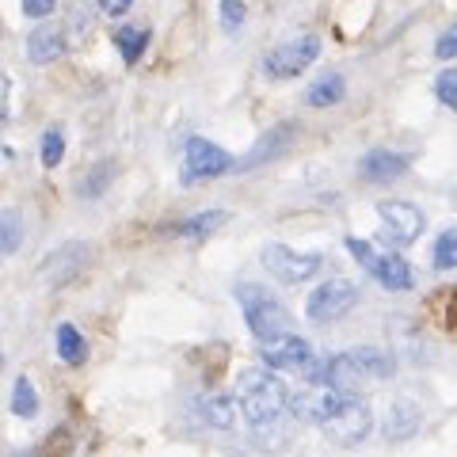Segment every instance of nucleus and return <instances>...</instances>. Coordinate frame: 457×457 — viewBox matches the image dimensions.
<instances>
[{"label": "nucleus", "instance_id": "1", "mask_svg": "<svg viewBox=\"0 0 457 457\" xmlns=\"http://www.w3.org/2000/svg\"><path fill=\"white\" fill-rule=\"evenodd\" d=\"M237 396H240V408H245L255 435L270 431V427H282V416L290 411V389L282 385L278 370H270V366L240 374Z\"/></svg>", "mask_w": 457, "mask_h": 457}, {"label": "nucleus", "instance_id": "2", "mask_svg": "<svg viewBox=\"0 0 457 457\" xmlns=\"http://www.w3.org/2000/svg\"><path fill=\"white\" fill-rule=\"evenodd\" d=\"M237 297L252 336L260 343H275L282 336H290V312L278 305V297L270 290H263V286H237Z\"/></svg>", "mask_w": 457, "mask_h": 457}, {"label": "nucleus", "instance_id": "3", "mask_svg": "<svg viewBox=\"0 0 457 457\" xmlns=\"http://www.w3.org/2000/svg\"><path fill=\"white\" fill-rule=\"evenodd\" d=\"M351 393L354 389H339V385H328V381H309L302 389L290 393V416L302 420V423L324 427L351 400Z\"/></svg>", "mask_w": 457, "mask_h": 457}, {"label": "nucleus", "instance_id": "4", "mask_svg": "<svg viewBox=\"0 0 457 457\" xmlns=\"http://www.w3.org/2000/svg\"><path fill=\"white\" fill-rule=\"evenodd\" d=\"M347 252L385 286V290H411V282H416V275H411V263L400 260V252H378V248H370L366 240H359V237H347Z\"/></svg>", "mask_w": 457, "mask_h": 457}, {"label": "nucleus", "instance_id": "5", "mask_svg": "<svg viewBox=\"0 0 457 457\" xmlns=\"http://www.w3.org/2000/svg\"><path fill=\"white\" fill-rule=\"evenodd\" d=\"M320 57V38L317 35H297L290 42H278L275 50H267L263 57V73L270 80H294Z\"/></svg>", "mask_w": 457, "mask_h": 457}, {"label": "nucleus", "instance_id": "6", "mask_svg": "<svg viewBox=\"0 0 457 457\" xmlns=\"http://www.w3.org/2000/svg\"><path fill=\"white\" fill-rule=\"evenodd\" d=\"M354 305H359V286L347 282V278H328L309 294L305 317L312 324H332L339 317H347Z\"/></svg>", "mask_w": 457, "mask_h": 457}, {"label": "nucleus", "instance_id": "7", "mask_svg": "<svg viewBox=\"0 0 457 457\" xmlns=\"http://www.w3.org/2000/svg\"><path fill=\"white\" fill-rule=\"evenodd\" d=\"M370 427H374V416H370V404L359 396V393H351V400L343 404L332 420H328L320 431L328 435V442L332 446H343V450H351V446H359V442L370 438Z\"/></svg>", "mask_w": 457, "mask_h": 457}, {"label": "nucleus", "instance_id": "8", "mask_svg": "<svg viewBox=\"0 0 457 457\" xmlns=\"http://www.w3.org/2000/svg\"><path fill=\"white\" fill-rule=\"evenodd\" d=\"M378 218H381V237L389 245H416L423 237V210L416 203H404V198H385L378 203Z\"/></svg>", "mask_w": 457, "mask_h": 457}, {"label": "nucleus", "instance_id": "9", "mask_svg": "<svg viewBox=\"0 0 457 457\" xmlns=\"http://www.w3.org/2000/svg\"><path fill=\"white\" fill-rule=\"evenodd\" d=\"M237 161L228 156L221 145H213L206 137H191L183 149V168H179V183H198V179H213L233 171Z\"/></svg>", "mask_w": 457, "mask_h": 457}, {"label": "nucleus", "instance_id": "10", "mask_svg": "<svg viewBox=\"0 0 457 457\" xmlns=\"http://www.w3.org/2000/svg\"><path fill=\"white\" fill-rule=\"evenodd\" d=\"M260 263H263L278 282H286V286L309 282V278L324 267V260H320L317 252H294V248H286V245H267V248L260 252Z\"/></svg>", "mask_w": 457, "mask_h": 457}, {"label": "nucleus", "instance_id": "11", "mask_svg": "<svg viewBox=\"0 0 457 457\" xmlns=\"http://www.w3.org/2000/svg\"><path fill=\"white\" fill-rule=\"evenodd\" d=\"M260 354H263V366L270 370H294V374H309V366L317 362L312 359V347L302 336H282L275 343H260Z\"/></svg>", "mask_w": 457, "mask_h": 457}, {"label": "nucleus", "instance_id": "12", "mask_svg": "<svg viewBox=\"0 0 457 457\" xmlns=\"http://www.w3.org/2000/svg\"><path fill=\"white\" fill-rule=\"evenodd\" d=\"M359 171H362V179H370V183H389V179H396V176H404L408 171V156L389 153V149H374V153L362 156Z\"/></svg>", "mask_w": 457, "mask_h": 457}, {"label": "nucleus", "instance_id": "13", "mask_svg": "<svg viewBox=\"0 0 457 457\" xmlns=\"http://www.w3.org/2000/svg\"><path fill=\"white\" fill-rule=\"evenodd\" d=\"M65 54V31L57 23H42L35 27V35L27 38V57L38 65H46V62H57V57Z\"/></svg>", "mask_w": 457, "mask_h": 457}, {"label": "nucleus", "instance_id": "14", "mask_svg": "<svg viewBox=\"0 0 457 457\" xmlns=\"http://www.w3.org/2000/svg\"><path fill=\"white\" fill-rule=\"evenodd\" d=\"M343 92H347L343 77H339V73H328V77H320L317 84H309L305 104H309V107H336L339 99H343Z\"/></svg>", "mask_w": 457, "mask_h": 457}, {"label": "nucleus", "instance_id": "15", "mask_svg": "<svg viewBox=\"0 0 457 457\" xmlns=\"http://www.w3.org/2000/svg\"><path fill=\"white\" fill-rule=\"evenodd\" d=\"M389 431H385V438L389 442H396V438H408L411 431L420 427V408L411 404V400H400V404H393V411H389Z\"/></svg>", "mask_w": 457, "mask_h": 457}, {"label": "nucleus", "instance_id": "16", "mask_svg": "<svg viewBox=\"0 0 457 457\" xmlns=\"http://www.w3.org/2000/svg\"><path fill=\"white\" fill-rule=\"evenodd\" d=\"M225 221H228V213H225V210H203V213H195V218L183 221L176 233H179V237H187V240H203V237L213 233V228H221Z\"/></svg>", "mask_w": 457, "mask_h": 457}, {"label": "nucleus", "instance_id": "17", "mask_svg": "<svg viewBox=\"0 0 457 457\" xmlns=\"http://www.w3.org/2000/svg\"><path fill=\"white\" fill-rule=\"evenodd\" d=\"M57 354L65 359V366H80L88 359V347H84V336L77 332L73 324H62L57 328Z\"/></svg>", "mask_w": 457, "mask_h": 457}, {"label": "nucleus", "instance_id": "18", "mask_svg": "<svg viewBox=\"0 0 457 457\" xmlns=\"http://www.w3.org/2000/svg\"><path fill=\"white\" fill-rule=\"evenodd\" d=\"M198 408H203V416H206L210 427H218V431H233L237 408H233V400L228 396H203L198 400Z\"/></svg>", "mask_w": 457, "mask_h": 457}, {"label": "nucleus", "instance_id": "19", "mask_svg": "<svg viewBox=\"0 0 457 457\" xmlns=\"http://www.w3.org/2000/svg\"><path fill=\"white\" fill-rule=\"evenodd\" d=\"M286 145H290V126H278V130H270L260 145H255V153L248 156V161H240L237 168H255V164H263V161H270V156H278Z\"/></svg>", "mask_w": 457, "mask_h": 457}, {"label": "nucleus", "instance_id": "20", "mask_svg": "<svg viewBox=\"0 0 457 457\" xmlns=\"http://www.w3.org/2000/svg\"><path fill=\"white\" fill-rule=\"evenodd\" d=\"M114 46H119V54L134 65L137 57L145 54V46H149V31H137V27H122V31L114 35Z\"/></svg>", "mask_w": 457, "mask_h": 457}, {"label": "nucleus", "instance_id": "21", "mask_svg": "<svg viewBox=\"0 0 457 457\" xmlns=\"http://www.w3.org/2000/svg\"><path fill=\"white\" fill-rule=\"evenodd\" d=\"M12 411H16L20 420H31L38 411V393L27 378H16V389H12Z\"/></svg>", "mask_w": 457, "mask_h": 457}, {"label": "nucleus", "instance_id": "22", "mask_svg": "<svg viewBox=\"0 0 457 457\" xmlns=\"http://www.w3.org/2000/svg\"><path fill=\"white\" fill-rule=\"evenodd\" d=\"M431 263H435L438 270H457V228H446V233L435 240Z\"/></svg>", "mask_w": 457, "mask_h": 457}, {"label": "nucleus", "instance_id": "23", "mask_svg": "<svg viewBox=\"0 0 457 457\" xmlns=\"http://www.w3.org/2000/svg\"><path fill=\"white\" fill-rule=\"evenodd\" d=\"M23 240V221L16 210H4V218H0V248H4V255H12L20 248Z\"/></svg>", "mask_w": 457, "mask_h": 457}, {"label": "nucleus", "instance_id": "24", "mask_svg": "<svg viewBox=\"0 0 457 457\" xmlns=\"http://www.w3.org/2000/svg\"><path fill=\"white\" fill-rule=\"evenodd\" d=\"M65 156V134L62 130H46L42 134V164L46 168H57Z\"/></svg>", "mask_w": 457, "mask_h": 457}, {"label": "nucleus", "instance_id": "25", "mask_svg": "<svg viewBox=\"0 0 457 457\" xmlns=\"http://www.w3.org/2000/svg\"><path fill=\"white\" fill-rule=\"evenodd\" d=\"M435 96L457 114V69H442V73L435 77Z\"/></svg>", "mask_w": 457, "mask_h": 457}, {"label": "nucleus", "instance_id": "26", "mask_svg": "<svg viewBox=\"0 0 457 457\" xmlns=\"http://www.w3.org/2000/svg\"><path fill=\"white\" fill-rule=\"evenodd\" d=\"M221 23H225V31H237L240 23H245V4L240 0H221Z\"/></svg>", "mask_w": 457, "mask_h": 457}, {"label": "nucleus", "instance_id": "27", "mask_svg": "<svg viewBox=\"0 0 457 457\" xmlns=\"http://www.w3.org/2000/svg\"><path fill=\"white\" fill-rule=\"evenodd\" d=\"M435 54L442 57V62H450V57H457V20L446 27V31L438 35V42H435Z\"/></svg>", "mask_w": 457, "mask_h": 457}, {"label": "nucleus", "instance_id": "28", "mask_svg": "<svg viewBox=\"0 0 457 457\" xmlns=\"http://www.w3.org/2000/svg\"><path fill=\"white\" fill-rule=\"evenodd\" d=\"M54 8H57V0H23V12L31 20H46Z\"/></svg>", "mask_w": 457, "mask_h": 457}, {"label": "nucleus", "instance_id": "29", "mask_svg": "<svg viewBox=\"0 0 457 457\" xmlns=\"http://www.w3.org/2000/svg\"><path fill=\"white\" fill-rule=\"evenodd\" d=\"M134 8V0H99V12H104V16H126V12Z\"/></svg>", "mask_w": 457, "mask_h": 457}]
</instances>
